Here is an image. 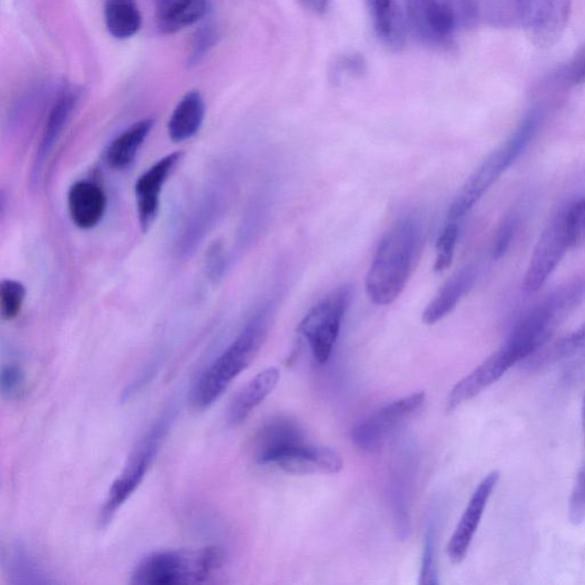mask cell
<instances>
[{
  "label": "cell",
  "mask_w": 585,
  "mask_h": 585,
  "mask_svg": "<svg viewBox=\"0 0 585 585\" xmlns=\"http://www.w3.org/2000/svg\"><path fill=\"white\" fill-rule=\"evenodd\" d=\"M423 235L421 220L410 215L383 237L366 277V291L375 304L389 305L405 290L422 251Z\"/></svg>",
  "instance_id": "obj_1"
},
{
  "label": "cell",
  "mask_w": 585,
  "mask_h": 585,
  "mask_svg": "<svg viewBox=\"0 0 585 585\" xmlns=\"http://www.w3.org/2000/svg\"><path fill=\"white\" fill-rule=\"evenodd\" d=\"M273 315V305H263L231 345L205 369L192 391L195 408L205 410L217 402L231 382L250 367L267 342Z\"/></svg>",
  "instance_id": "obj_2"
},
{
  "label": "cell",
  "mask_w": 585,
  "mask_h": 585,
  "mask_svg": "<svg viewBox=\"0 0 585 585\" xmlns=\"http://www.w3.org/2000/svg\"><path fill=\"white\" fill-rule=\"evenodd\" d=\"M226 563L219 546L166 550L149 554L136 567L132 584L174 585L209 582Z\"/></svg>",
  "instance_id": "obj_3"
},
{
  "label": "cell",
  "mask_w": 585,
  "mask_h": 585,
  "mask_svg": "<svg viewBox=\"0 0 585 585\" xmlns=\"http://www.w3.org/2000/svg\"><path fill=\"white\" fill-rule=\"evenodd\" d=\"M540 115L531 112L505 144L496 149L461 188L448 210V220L459 221L497 183L533 140Z\"/></svg>",
  "instance_id": "obj_4"
},
{
  "label": "cell",
  "mask_w": 585,
  "mask_h": 585,
  "mask_svg": "<svg viewBox=\"0 0 585 585\" xmlns=\"http://www.w3.org/2000/svg\"><path fill=\"white\" fill-rule=\"evenodd\" d=\"M176 410L170 409L153 423L128 459V464L113 481L100 512V523L108 526L117 511L134 495L155 462L175 419Z\"/></svg>",
  "instance_id": "obj_5"
},
{
  "label": "cell",
  "mask_w": 585,
  "mask_h": 585,
  "mask_svg": "<svg viewBox=\"0 0 585 585\" xmlns=\"http://www.w3.org/2000/svg\"><path fill=\"white\" fill-rule=\"evenodd\" d=\"M416 35L430 45L447 44L461 21L474 13L473 0H404Z\"/></svg>",
  "instance_id": "obj_6"
},
{
  "label": "cell",
  "mask_w": 585,
  "mask_h": 585,
  "mask_svg": "<svg viewBox=\"0 0 585 585\" xmlns=\"http://www.w3.org/2000/svg\"><path fill=\"white\" fill-rule=\"evenodd\" d=\"M350 300L349 286L337 288L319 301L299 325V333L310 343L314 358L321 365L331 357Z\"/></svg>",
  "instance_id": "obj_7"
},
{
  "label": "cell",
  "mask_w": 585,
  "mask_h": 585,
  "mask_svg": "<svg viewBox=\"0 0 585 585\" xmlns=\"http://www.w3.org/2000/svg\"><path fill=\"white\" fill-rule=\"evenodd\" d=\"M513 3L523 30L535 46L548 48L561 40L572 0H513Z\"/></svg>",
  "instance_id": "obj_8"
},
{
  "label": "cell",
  "mask_w": 585,
  "mask_h": 585,
  "mask_svg": "<svg viewBox=\"0 0 585 585\" xmlns=\"http://www.w3.org/2000/svg\"><path fill=\"white\" fill-rule=\"evenodd\" d=\"M425 392H415L394 400L377 415L357 425L351 433L354 445L364 453H376L387 443L392 431L421 409Z\"/></svg>",
  "instance_id": "obj_9"
},
{
  "label": "cell",
  "mask_w": 585,
  "mask_h": 585,
  "mask_svg": "<svg viewBox=\"0 0 585 585\" xmlns=\"http://www.w3.org/2000/svg\"><path fill=\"white\" fill-rule=\"evenodd\" d=\"M290 475H335L344 469V459L335 449L306 444L286 446L259 462Z\"/></svg>",
  "instance_id": "obj_10"
},
{
  "label": "cell",
  "mask_w": 585,
  "mask_h": 585,
  "mask_svg": "<svg viewBox=\"0 0 585 585\" xmlns=\"http://www.w3.org/2000/svg\"><path fill=\"white\" fill-rule=\"evenodd\" d=\"M571 249L566 210L560 212L541 235L529 266L523 288L530 293L541 290Z\"/></svg>",
  "instance_id": "obj_11"
},
{
  "label": "cell",
  "mask_w": 585,
  "mask_h": 585,
  "mask_svg": "<svg viewBox=\"0 0 585 585\" xmlns=\"http://www.w3.org/2000/svg\"><path fill=\"white\" fill-rule=\"evenodd\" d=\"M518 362L516 356L502 346L475 368L469 376L455 384L447 398V411L456 410L497 383Z\"/></svg>",
  "instance_id": "obj_12"
},
{
  "label": "cell",
  "mask_w": 585,
  "mask_h": 585,
  "mask_svg": "<svg viewBox=\"0 0 585 585\" xmlns=\"http://www.w3.org/2000/svg\"><path fill=\"white\" fill-rule=\"evenodd\" d=\"M500 480V473L488 474L475 490L468 507L447 545V554L454 564L464 562L480 526L488 501Z\"/></svg>",
  "instance_id": "obj_13"
},
{
  "label": "cell",
  "mask_w": 585,
  "mask_h": 585,
  "mask_svg": "<svg viewBox=\"0 0 585 585\" xmlns=\"http://www.w3.org/2000/svg\"><path fill=\"white\" fill-rule=\"evenodd\" d=\"M182 158V152L170 153L138 178L134 191L139 224L143 232H147L155 223L164 184Z\"/></svg>",
  "instance_id": "obj_14"
},
{
  "label": "cell",
  "mask_w": 585,
  "mask_h": 585,
  "mask_svg": "<svg viewBox=\"0 0 585 585\" xmlns=\"http://www.w3.org/2000/svg\"><path fill=\"white\" fill-rule=\"evenodd\" d=\"M80 90L74 86H67L59 90L46 120L42 139L36 152L32 171V181L37 184L42 172L55 144L63 137L71 118L78 107Z\"/></svg>",
  "instance_id": "obj_15"
},
{
  "label": "cell",
  "mask_w": 585,
  "mask_h": 585,
  "mask_svg": "<svg viewBox=\"0 0 585 585\" xmlns=\"http://www.w3.org/2000/svg\"><path fill=\"white\" fill-rule=\"evenodd\" d=\"M365 2L380 43L392 52L403 51L408 42V26L397 0H365Z\"/></svg>",
  "instance_id": "obj_16"
},
{
  "label": "cell",
  "mask_w": 585,
  "mask_h": 585,
  "mask_svg": "<svg viewBox=\"0 0 585 585\" xmlns=\"http://www.w3.org/2000/svg\"><path fill=\"white\" fill-rule=\"evenodd\" d=\"M68 208L73 223L80 229H91L100 224L107 209V196L99 184L78 181L68 194Z\"/></svg>",
  "instance_id": "obj_17"
},
{
  "label": "cell",
  "mask_w": 585,
  "mask_h": 585,
  "mask_svg": "<svg viewBox=\"0 0 585 585\" xmlns=\"http://www.w3.org/2000/svg\"><path fill=\"white\" fill-rule=\"evenodd\" d=\"M281 380L279 368L264 369L248 384H246L234 398L228 411V422L238 425L253 413L263 403V400L272 393Z\"/></svg>",
  "instance_id": "obj_18"
},
{
  "label": "cell",
  "mask_w": 585,
  "mask_h": 585,
  "mask_svg": "<svg viewBox=\"0 0 585 585\" xmlns=\"http://www.w3.org/2000/svg\"><path fill=\"white\" fill-rule=\"evenodd\" d=\"M476 279V267L469 266L456 272L426 305L422 315L423 323L435 325L449 315L461 299L473 289Z\"/></svg>",
  "instance_id": "obj_19"
},
{
  "label": "cell",
  "mask_w": 585,
  "mask_h": 585,
  "mask_svg": "<svg viewBox=\"0 0 585 585\" xmlns=\"http://www.w3.org/2000/svg\"><path fill=\"white\" fill-rule=\"evenodd\" d=\"M206 106L198 90H191L173 110L169 121V136L173 142H183L195 137L205 119Z\"/></svg>",
  "instance_id": "obj_20"
},
{
  "label": "cell",
  "mask_w": 585,
  "mask_h": 585,
  "mask_svg": "<svg viewBox=\"0 0 585 585\" xmlns=\"http://www.w3.org/2000/svg\"><path fill=\"white\" fill-rule=\"evenodd\" d=\"M155 126V120L145 118L134 122L132 127L119 134L106 151L107 164L113 170L130 167Z\"/></svg>",
  "instance_id": "obj_21"
},
{
  "label": "cell",
  "mask_w": 585,
  "mask_h": 585,
  "mask_svg": "<svg viewBox=\"0 0 585 585\" xmlns=\"http://www.w3.org/2000/svg\"><path fill=\"white\" fill-rule=\"evenodd\" d=\"M208 12L207 0H163L158 6L159 25L164 34H174L202 21Z\"/></svg>",
  "instance_id": "obj_22"
},
{
  "label": "cell",
  "mask_w": 585,
  "mask_h": 585,
  "mask_svg": "<svg viewBox=\"0 0 585 585\" xmlns=\"http://www.w3.org/2000/svg\"><path fill=\"white\" fill-rule=\"evenodd\" d=\"M299 424L288 418H275L263 425L256 441V456L259 464L264 457L286 446L303 443Z\"/></svg>",
  "instance_id": "obj_23"
},
{
  "label": "cell",
  "mask_w": 585,
  "mask_h": 585,
  "mask_svg": "<svg viewBox=\"0 0 585 585\" xmlns=\"http://www.w3.org/2000/svg\"><path fill=\"white\" fill-rule=\"evenodd\" d=\"M105 23L108 33L118 41L134 37L142 26V15L137 0H106Z\"/></svg>",
  "instance_id": "obj_24"
},
{
  "label": "cell",
  "mask_w": 585,
  "mask_h": 585,
  "mask_svg": "<svg viewBox=\"0 0 585 585\" xmlns=\"http://www.w3.org/2000/svg\"><path fill=\"white\" fill-rule=\"evenodd\" d=\"M9 557V572L15 583H48L41 567L23 548L14 546Z\"/></svg>",
  "instance_id": "obj_25"
},
{
  "label": "cell",
  "mask_w": 585,
  "mask_h": 585,
  "mask_svg": "<svg viewBox=\"0 0 585 585\" xmlns=\"http://www.w3.org/2000/svg\"><path fill=\"white\" fill-rule=\"evenodd\" d=\"M25 288L14 280L0 283V315L3 321L12 322L21 314L25 299Z\"/></svg>",
  "instance_id": "obj_26"
},
{
  "label": "cell",
  "mask_w": 585,
  "mask_h": 585,
  "mask_svg": "<svg viewBox=\"0 0 585 585\" xmlns=\"http://www.w3.org/2000/svg\"><path fill=\"white\" fill-rule=\"evenodd\" d=\"M458 232V221L448 220L437 240V257L434 266V270L436 272H443L451 267L454 258Z\"/></svg>",
  "instance_id": "obj_27"
},
{
  "label": "cell",
  "mask_w": 585,
  "mask_h": 585,
  "mask_svg": "<svg viewBox=\"0 0 585 585\" xmlns=\"http://www.w3.org/2000/svg\"><path fill=\"white\" fill-rule=\"evenodd\" d=\"M420 584H438L436 527H430L426 531Z\"/></svg>",
  "instance_id": "obj_28"
},
{
  "label": "cell",
  "mask_w": 585,
  "mask_h": 585,
  "mask_svg": "<svg viewBox=\"0 0 585 585\" xmlns=\"http://www.w3.org/2000/svg\"><path fill=\"white\" fill-rule=\"evenodd\" d=\"M219 42V34L217 28L212 24L203 25L198 29L194 40L188 57L191 67L198 66L203 59Z\"/></svg>",
  "instance_id": "obj_29"
},
{
  "label": "cell",
  "mask_w": 585,
  "mask_h": 585,
  "mask_svg": "<svg viewBox=\"0 0 585 585\" xmlns=\"http://www.w3.org/2000/svg\"><path fill=\"white\" fill-rule=\"evenodd\" d=\"M566 225L571 248L585 242V197L566 209Z\"/></svg>",
  "instance_id": "obj_30"
},
{
  "label": "cell",
  "mask_w": 585,
  "mask_h": 585,
  "mask_svg": "<svg viewBox=\"0 0 585 585\" xmlns=\"http://www.w3.org/2000/svg\"><path fill=\"white\" fill-rule=\"evenodd\" d=\"M520 224V215L517 212H511L507 215L501 224L492 248V257L496 259L502 258L510 248L513 237Z\"/></svg>",
  "instance_id": "obj_31"
},
{
  "label": "cell",
  "mask_w": 585,
  "mask_h": 585,
  "mask_svg": "<svg viewBox=\"0 0 585 585\" xmlns=\"http://www.w3.org/2000/svg\"><path fill=\"white\" fill-rule=\"evenodd\" d=\"M25 375L23 369L17 364L3 366L0 375V391L3 396L13 399L19 397L24 389Z\"/></svg>",
  "instance_id": "obj_32"
},
{
  "label": "cell",
  "mask_w": 585,
  "mask_h": 585,
  "mask_svg": "<svg viewBox=\"0 0 585 585\" xmlns=\"http://www.w3.org/2000/svg\"><path fill=\"white\" fill-rule=\"evenodd\" d=\"M568 517L575 527L585 520V464L576 476L570 500Z\"/></svg>",
  "instance_id": "obj_33"
},
{
  "label": "cell",
  "mask_w": 585,
  "mask_h": 585,
  "mask_svg": "<svg viewBox=\"0 0 585 585\" xmlns=\"http://www.w3.org/2000/svg\"><path fill=\"white\" fill-rule=\"evenodd\" d=\"M583 349H585V324L565 338L560 347L556 348V351H554L556 354L554 356L566 357Z\"/></svg>",
  "instance_id": "obj_34"
},
{
  "label": "cell",
  "mask_w": 585,
  "mask_h": 585,
  "mask_svg": "<svg viewBox=\"0 0 585 585\" xmlns=\"http://www.w3.org/2000/svg\"><path fill=\"white\" fill-rule=\"evenodd\" d=\"M570 77L574 84L585 82V56L581 57L577 63L572 66Z\"/></svg>",
  "instance_id": "obj_35"
},
{
  "label": "cell",
  "mask_w": 585,
  "mask_h": 585,
  "mask_svg": "<svg viewBox=\"0 0 585 585\" xmlns=\"http://www.w3.org/2000/svg\"><path fill=\"white\" fill-rule=\"evenodd\" d=\"M301 2L307 9L318 14L324 13L329 4V0H301Z\"/></svg>",
  "instance_id": "obj_36"
},
{
  "label": "cell",
  "mask_w": 585,
  "mask_h": 585,
  "mask_svg": "<svg viewBox=\"0 0 585 585\" xmlns=\"http://www.w3.org/2000/svg\"><path fill=\"white\" fill-rule=\"evenodd\" d=\"M582 416H583V424H584V431H585V396H584L583 407H582Z\"/></svg>",
  "instance_id": "obj_37"
},
{
  "label": "cell",
  "mask_w": 585,
  "mask_h": 585,
  "mask_svg": "<svg viewBox=\"0 0 585 585\" xmlns=\"http://www.w3.org/2000/svg\"><path fill=\"white\" fill-rule=\"evenodd\" d=\"M161 2V0H156V3L159 4Z\"/></svg>",
  "instance_id": "obj_38"
}]
</instances>
